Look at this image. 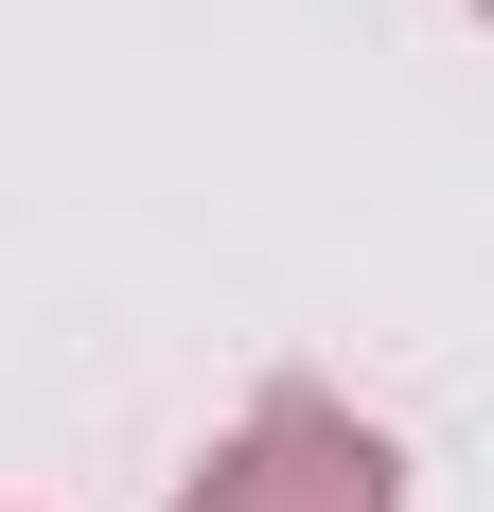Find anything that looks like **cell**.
I'll list each match as a JSON object with an SVG mask.
<instances>
[{"instance_id":"1","label":"cell","mask_w":494,"mask_h":512,"mask_svg":"<svg viewBox=\"0 0 494 512\" xmlns=\"http://www.w3.org/2000/svg\"><path fill=\"white\" fill-rule=\"evenodd\" d=\"M177 512H406V460H389L353 407H318V389H265V407L195 460Z\"/></svg>"}]
</instances>
